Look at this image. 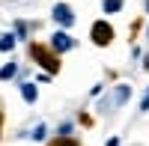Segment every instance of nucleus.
Returning <instances> with one entry per match:
<instances>
[{
    "mask_svg": "<svg viewBox=\"0 0 149 146\" xmlns=\"http://www.w3.org/2000/svg\"><path fill=\"white\" fill-rule=\"evenodd\" d=\"M51 48H54L57 54H66V51H72V48H74V39H72L66 30H57V33L51 36Z\"/></svg>",
    "mask_w": 149,
    "mask_h": 146,
    "instance_id": "1",
    "label": "nucleus"
},
{
    "mask_svg": "<svg viewBox=\"0 0 149 146\" xmlns=\"http://www.w3.org/2000/svg\"><path fill=\"white\" fill-rule=\"evenodd\" d=\"M54 21H57L63 30H69L72 24H74V12H72L66 3H57V6H54Z\"/></svg>",
    "mask_w": 149,
    "mask_h": 146,
    "instance_id": "2",
    "label": "nucleus"
},
{
    "mask_svg": "<svg viewBox=\"0 0 149 146\" xmlns=\"http://www.w3.org/2000/svg\"><path fill=\"white\" fill-rule=\"evenodd\" d=\"M110 39H113V30H110V27H107L104 21L93 24V42H95V45H107Z\"/></svg>",
    "mask_w": 149,
    "mask_h": 146,
    "instance_id": "3",
    "label": "nucleus"
},
{
    "mask_svg": "<svg viewBox=\"0 0 149 146\" xmlns=\"http://www.w3.org/2000/svg\"><path fill=\"white\" fill-rule=\"evenodd\" d=\"M128 95H131V87H125V83H122V87L113 90V95L107 99V104H110V107H113V104H122V102H128Z\"/></svg>",
    "mask_w": 149,
    "mask_h": 146,
    "instance_id": "4",
    "label": "nucleus"
},
{
    "mask_svg": "<svg viewBox=\"0 0 149 146\" xmlns=\"http://www.w3.org/2000/svg\"><path fill=\"white\" fill-rule=\"evenodd\" d=\"M21 95H24V102H27V104H33L36 95H39V92H36V83H21Z\"/></svg>",
    "mask_w": 149,
    "mask_h": 146,
    "instance_id": "5",
    "label": "nucleus"
},
{
    "mask_svg": "<svg viewBox=\"0 0 149 146\" xmlns=\"http://www.w3.org/2000/svg\"><path fill=\"white\" fill-rule=\"evenodd\" d=\"M15 75H18V66L15 63H6L3 69H0V81H12Z\"/></svg>",
    "mask_w": 149,
    "mask_h": 146,
    "instance_id": "6",
    "label": "nucleus"
},
{
    "mask_svg": "<svg viewBox=\"0 0 149 146\" xmlns=\"http://www.w3.org/2000/svg\"><path fill=\"white\" fill-rule=\"evenodd\" d=\"M122 3H125V0H104L102 9L107 12V15H113V12H119V9H122Z\"/></svg>",
    "mask_w": 149,
    "mask_h": 146,
    "instance_id": "7",
    "label": "nucleus"
},
{
    "mask_svg": "<svg viewBox=\"0 0 149 146\" xmlns=\"http://www.w3.org/2000/svg\"><path fill=\"white\" fill-rule=\"evenodd\" d=\"M15 42H18V36H12V33H6L3 39H0V51H12V48H15Z\"/></svg>",
    "mask_w": 149,
    "mask_h": 146,
    "instance_id": "8",
    "label": "nucleus"
},
{
    "mask_svg": "<svg viewBox=\"0 0 149 146\" xmlns=\"http://www.w3.org/2000/svg\"><path fill=\"white\" fill-rule=\"evenodd\" d=\"M45 131H48L45 125H36V128H33V134H30V137H33V140H45Z\"/></svg>",
    "mask_w": 149,
    "mask_h": 146,
    "instance_id": "9",
    "label": "nucleus"
},
{
    "mask_svg": "<svg viewBox=\"0 0 149 146\" xmlns=\"http://www.w3.org/2000/svg\"><path fill=\"white\" fill-rule=\"evenodd\" d=\"M140 111H149V92H146V99H143V104H140Z\"/></svg>",
    "mask_w": 149,
    "mask_h": 146,
    "instance_id": "10",
    "label": "nucleus"
},
{
    "mask_svg": "<svg viewBox=\"0 0 149 146\" xmlns=\"http://www.w3.org/2000/svg\"><path fill=\"white\" fill-rule=\"evenodd\" d=\"M107 146H119V137H110V140H107Z\"/></svg>",
    "mask_w": 149,
    "mask_h": 146,
    "instance_id": "11",
    "label": "nucleus"
},
{
    "mask_svg": "<svg viewBox=\"0 0 149 146\" xmlns=\"http://www.w3.org/2000/svg\"><path fill=\"white\" fill-rule=\"evenodd\" d=\"M146 12H149V0H146Z\"/></svg>",
    "mask_w": 149,
    "mask_h": 146,
    "instance_id": "12",
    "label": "nucleus"
},
{
    "mask_svg": "<svg viewBox=\"0 0 149 146\" xmlns=\"http://www.w3.org/2000/svg\"><path fill=\"white\" fill-rule=\"evenodd\" d=\"M146 69H149V63H146Z\"/></svg>",
    "mask_w": 149,
    "mask_h": 146,
    "instance_id": "13",
    "label": "nucleus"
},
{
    "mask_svg": "<svg viewBox=\"0 0 149 146\" xmlns=\"http://www.w3.org/2000/svg\"><path fill=\"white\" fill-rule=\"evenodd\" d=\"M146 33H149V30H146Z\"/></svg>",
    "mask_w": 149,
    "mask_h": 146,
    "instance_id": "14",
    "label": "nucleus"
}]
</instances>
